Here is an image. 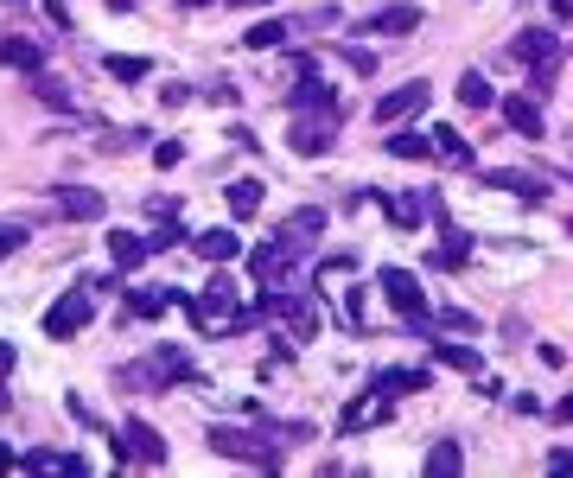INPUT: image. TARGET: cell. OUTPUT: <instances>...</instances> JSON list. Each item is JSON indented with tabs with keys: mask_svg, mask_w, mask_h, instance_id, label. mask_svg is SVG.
I'll return each instance as SVG.
<instances>
[{
	"mask_svg": "<svg viewBox=\"0 0 573 478\" xmlns=\"http://www.w3.org/2000/svg\"><path fill=\"white\" fill-rule=\"evenodd\" d=\"M389 217L402 230H414V224H421V198H389Z\"/></svg>",
	"mask_w": 573,
	"mask_h": 478,
	"instance_id": "836d02e7",
	"label": "cell"
},
{
	"mask_svg": "<svg viewBox=\"0 0 573 478\" xmlns=\"http://www.w3.org/2000/svg\"><path fill=\"white\" fill-rule=\"evenodd\" d=\"M32 96L39 102H51V109H71V90H64V77H51V71H32Z\"/></svg>",
	"mask_w": 573,
	"mask_h": 478,
	"instance_id": "484cf974",
	"label": "cell"
},
{
	"mask_svg": "<svg viewBox=\"0 0 573 478\" xmlns=\"http://www.w3.org/2000/svg\"><path fill=\"white\" fill-rule=\"evenodd\" d=\"M147 71H153L147 58H109V77H121V83H141Z\"/></svg>",
	"mask_w": 573,
	"mask_h": 478,
	"instance_id": "d6a6232c",
	"label": "cell"
},
{
	"mask_svg": "<svg viewBox=\"0 0 573 478\" xmlns=\"http://www.w3.org/2000/svg\"><path fill=\"white\" fill-rule=\"evenodd\" d=\"M554 421H573V396H561V402H554Z\"/></svg>",
	"mask_w": 573,
	"mask_h": 478,
	"instance_id": "ab89813d",
	"label": "cell"
},
{
	"mask_svg": "<svg viewBox=\"0 0 573 478\" xmlns=\"http://www.w3.org/2000/svg\"><path fill=\"white\" fill-rule=\"evenodd\" d=\"M293 32H300V20H262V26L249 32V45H255V51H274V45H287Z\"/></svg>",
	"mask_w": 573,
	"mask_h": 478,
	"instance_id": "d4e9b609",
	"label": "cell"
},
{
	"mask_svg": "<svg viewBox=\"0 0 573 478\" xmlns=\"http://www.w3.org/2000/svg\"><path fill=\"white\" fill-rule=\"evenodd\" d=\"M382 294H389V306H395V313H408V326H414V332H433V319H427V300H421V281H414L408 268H389V275H382Z\"/></svg>",
	"mask_w": 573,
	"mask_h": 478,
	"instance_id": "3957f363",
	"label": "cell"
},
{
	"mask_svg": "<svg viewBox=\"0 0 573 478\" xmlns=\"http://www.w3.org/2000/svg\"><path fill=\"white\" fill-rule=\"evenodd\" d=\"M191 249H198L211 268H223V262H236V255H242V236L236 230H198V236H191Z\"/></svg>",
	"mask_w": 573,
	"mask_h": 478,
	"instance_id": "8fae6325",
	"label": "cell"
},
{
	"mask_svg": "<svg viewBox=\"0 0 573 478\" xmlns=\"http://www.w3.org/2000/svg\"><path fill=\"white\" fill-rule=\"evenodd\" d=\"M287 109H293V115H306V109H319V115H338V122H344V96H338V90H325V83H319V77H300V83H293V96H287Z\"/></svg>",
	"mask_w": 573,
	"mask_h": 478,
	"instance_id": "ba28073f",
	"label": "cell"
},
{
	"mask_svg": "<svg viewBox=\"0 0 573 478\" xmlns=\"http://www.w3.org/2000/svg\"><path fill=\"white\" fill-rule=\"evenodd\" d=\"M211 447L223 459H249V466H281V447L287 440H262V434H249V428H211Z\"/></svg>",
	"mask_w": 573,
	"mask_h": 478,
	"instance_id": "7a4b0ae2",
	"label": "cell"
},
{
	"mask_svg": "<svg viewBox=\"0 0 573 478\" xmlns=\"http://www.w3.org/2000/svg\"><path fill=\"white\" fill-rule=\"evenodd\" d=\"M172 377H191L179 345H160V351L147 357V364H134V389H160V383H172Z\"/></svg>",
	"mask_w": 573,
	"mask_h": 478,
	"instance_id": "5b68a950",
	"label": "cell"
},
{
	"mask_svg": "<svg viewBox=\"0 0 573 478\" xmlns=\"http://www.w3.org/2000/svg\"><path fill=\"white\" fill-rule=\"evenodd\" d=\"M179 306H185V319H191L198 332H223V326H236V281L217 275L204 300H179Z\"/></svg>",
	"mask_w": 573,
	"mask_h": 478,
	"instance_id": "6da1fadb",
	"label": "cell"
},
{
	"mask_svg": "<svg viewBox=\"0 0 573 478\" xmlns=\"http://www.w3.org/2000/svg\"><path fill=\"white\" fill-rule=\"evenodd\" d=\"M370 421H389V396H382V389H370V396H357L351 408H344V434L370 428Z\"/></svg>",
	"mask_w": 573,
	"mask_h": 478,
	"instance_id": "4fadbf2b",
	"label": "cell"
},
{
	"mask_svg": "<svg viewBox=\"0 0 573 478\" xmlns=\"http://www.w3.org/2000/svg\"><path fill=\"white\" fill-rule=\"evenodd\" d=\"M516 58H523V64H554V58H561V32H548V26L523 32V39H516Z\"/></svg>",
	"mask_w": 573,
	"mask_h": 478,
	"instance_id": "7c38bea8",
	"label": "cell"
},
{
	"mask_svg": "<svg viewBox=\"0 0 573 478\" xmlns=\"http://www.w3.org/2000/svg\"><path fill=\"white\" fill-rule=\"evenodd\" d=\"M319 230H325V211H319V204H306V211H293L287 224H281V236H287V243H300V249H306Z\"/></svg>",
	"mask_w": 573,
	"mask_h": 478,
	"instance_id": "e0dca14e",
	"label": "cell"
},
{
	"mask_svg": "<svg viewBox=\"0 0 573 478\" xmlns=\"http://www.w3.org/2000/svg\"><path fill=\"white\" fill-rule=\"evenodd\" d=\"M433 153H440L446 166H472V141H465L459 128H440V134H433Z\"/></svg>",
	"mask_w": 573,
	"mask_h": 478,
	"instance_id": "7402d4cb",
	"label": "cell"
},
{
	"mask_svg": "<svg viewBox=\"0 0 573 478\" xmlns=\"http://www.w3.org/2000/svg\"><path fill=\"white\" fill-rule=\"evenodd\" d=\"M179 160H185L179 141H160V147H153V166H160V173H166V166H179Z\"/></svg>",
	"mask_w": 573,
	"mask_h": 478,
	"instance_id": "d590c367",
	"label": "cell"
},
{
	"mask_svg": "<svg viewBox=\"0 0 573 478\" xmlns=\"http://www.w3.org/2000/svg\"><path fill=\"white\" fill-rule=\"evenodd\" d=\"M376 389H382V396H408V389H427V370H382Z\"/></svg>",
	"mask_w": 573,
	"mask_h": 478,
	"instance_id": "4316f807",
	"label": "cell"
},
{
	"mask_svg": "<svg viewBox=\"0 0 573 478\" xmlns=\"http://www.w3.org/2000/svg\"><path fill=\"white\" fill-rule=\"evenodd\" d=\"M389 153H395V160H427L433 141H427V134H389Z\"/></svg>",
	"mask_w": 573,
	"mask_h": 478,
	"instance_id": "f546056e",
	"label": "cell"
},
{
	"mask_svg": "<svg viewBox=\"0 0 573 478\" xmlns=\"http://www.w3.org/2000/svg\"><path fill=\"white\" fill-rule=\"evenodd\" d=\"M115 453L121 459H147V466H166V440L147 428V421H128V428L115 434Z\"/></svg>",
	"mask_w": 573,
	"mask_h": 478,
	"instance_id": "8992f818",
	"label": "cell"
},
{
	"mask_svg": "<svg viewBox=\"0 0 573 478\" xmlns=\"http://www.w3.org/2000/svg\"><path fill=\"white\" fill-rule=\"evenodd\" d=\"M459 102H465V109H491V83H484V71L459 77Z\"/></svg>",
	"mask_w": 573,
	"mask_h": 478,
	"instance_id": "f1b7e54d",
	"label": "cell"
},
{
	"mask_svg": "<svg viewBox=\"0 0 573 478\" xmlns=\"http://www.w3.org/2000/svg\"><path fill=\"white\" fill-rule=\"evenodd\" d=\"M90 313H96V300H90V281H83V287H71V294L45 313V338H77L83 326H90Z\"/></svg>",
	"mask_w": 573,
	"mask_h": 478,
	"instance_id": "277c9868",
	"label": "cell"
},
{
	"mask_svg": "<svg viewBox=\"0 0 573 478\" xmlns=\"http://www.w3.org/2000/svg\"><path fill=\"white\" fill-rule=\"evenodd\" d=\"M7 466H13V453H7V447H0V472H7Z\"/></svg>",
	"mask_w": 573,
	"mask_h": 478,
	"instance_id": "7bdbcfd3",
	"label": "cell"
},
{
	"mask_svg": "<svg viewBox=\"0 0 573 478\" xmlns=\"http://www.w3.org/2000/svg\"><path fill=\"white\" fill-rule=\"evenodd\" d=\"M58 204H64V217H102V192H90V185H64Z\"/></svg>",
	"mask_w": 573,
	"mask_h": 478,
	"instance_id": "ffe728a7",
	"label": "cell"
},
{
	"mask_svg": "<svg viewBox=\"0 0 573 478\" xmlns=\"http://www.w3.org/2000/svg\"><path fill=\"white\" fill-rule=\"evenodd\" d=\"M109 249H115V262H121V268H141L147 255H153V249H147V236H134V230H115V236H109Z\"/></svg>",
	"mask_w": 573,
	"mask_h": 478,
	"instance_id": "cb8c5ba5",
	"label": "cell"
},
{
	"mask_svg": "<svg viewBox=\"0 0 573 478\" xmlns=\"http://www.w3.org/2000/svg\"><path fill=\"white\" fill-rule=\"evenodd\" d=\"M459 466H465L459 440H433V447H427V466H421V472H427V478H453Z\"/></svg>",
	"mask_w": 573,
	"mask_h": 478,
	"instance_id": "ac0fdd59",
	"label": "cell"
},
{
	"mask_svg": "<svg viewBox=\"0 0 573 478\" xmlns=\"http://www.w3.org/2000/svg\"><path fill=\"white\" fill-rule=\"evenodd\" d=\"M268 313H274V319H287V326L300 332V338L319 332V313H312V300H300V294H268Z\"/></svg>",
	"mask_w": 573,
	"mask_h": 478,
	"instance_id": "9c48e42d",
	"label": "cell"
},
{
	"mask_svg": "<svg viewBox=\"0 0 573 478\" xmlns=\"http://www.w3.org/2000/svg\"><path fill=\"white\" fill-rule=\"evenodd\" d=\"M230 7H262V0H230Z\"/></svg>",
	"mask_w": 573,
	"mask_h": 478,
	"instance_id": "ee69618b",
	"label": "cell"
},
{
	"mask_svg": "<svg viewBox=\"0 0 573 478\" xmlns=\"http://www.w3.org/2000/svg\"><path fill=\"white\" fill-rule=\"evenodd\" d=\"M433 357H440L446 370H465V377H478V351H472V345H440V338H433Z\"/></svg>",
	"mask_w": 573,
	"mask_h": 478,
	"instance_id": "83f0119b",
	"label": "cell"
},
{
	"mask_svg": "<svg viewBox=\"0 0 573 478\" xmlns=\"http://www.w3.org/2000/svg\"><path fill=\"white\" fill-rule=\"evenodd\" d=\"M0 58H7L13 71H26V77H32V71H45V51L32 45V39H7V45H0Z\"/></svg>",
	"mask_w": 573,
	"mask_h": 478,
	"instance_id": "44dd1931",
	"label": "cell"
},
{
	"mask_svg": "<svg viewBox=\"0 0 573 478\" xmlns=\"http://www.w3.org/2000/svg\"><path fill=\"white\" fill-rule=\"evenodd\" d=\"M166 313V294H128V319H160Z\"/></svg>",
	"mask_w": 573,
	"mask_h": 478,
	"instance_id": "1f68e13d",
	"label": "cell"
},
{
	"mask_svg": "<svg viewBox=\"0 0 573 478\" xmlns=\"http://www.w3.org/2000/svg\"><path fill=\"white\" fill-rule=\"evenodd\" d=\"M0 408H13V396H7V377H0Z\"/></svg>",
	"mask_w": 573,
	"mask_h": 478,
	"instance_id": "b9f144b4",
	"label": "cell"
},
{
	"mask_svg": "<svg viewBox=\"0 0 573 478\" xmlns=\"http://www.w3.org/2000/svg\"><path fill=\"white\" fill-rule=\"evenodd\" d=\"M7 370H13V345H7V338H0V377H7Z\"/></svg>",
	"mask_w": 573,
	"mask_h": 478,
	"instance_id": "60d3db41",
	"label": "cell"
},
{
	"mask_svg": "<svg viewBox=\"0 0 573 478\" xmlns=\"http://www.w3.org/2000/svg\"><path fill=\"white\" fill-rule=\"evenodd\" d=\"M465 255H472V236H465V230H459V236H453V243H446V249H433V255H427V262H433V268H465Z\"/></svg>",
	"mask_w": 573,
	"mask_h": 478,
	"instance_id": "4dcf8cb0",
	"label": "cell"
},
{
	"mask_svg": "<svg viewBox=\"0 0 573 478\" xmlns=\"http://www.w3.org/2000/svg\"><path fill=\"white\" fill-rule=\"evenodd\" d=\"M484 185H503V192H516L523 204H542L548 198V179H535V173H491Z\"/></svg>",
	"mask_w": 573,
	"mask_h": 478,
	"instance_id": "2e32d148",
	"label": "cell"
},
{
	"mask_svg": "<svg viewBox=\"0 0 573 478\" xmlns=\"http://www.w3.org/2000/svg\"><path fill=\"white\" fill-rule=\"evenodd\" d=\"M344 64H351V71H376V58H370L363 45H351V51H344Z\"/></svg>",
	"mask_w": 573,
	"mask_h": 478,
	"instance_id": "74e56055",
	"label": "cell"
},
{
	"mask_svg": "<svg viewBox=\"0 0 573 478\" xmlns=\"http://www.w3.org/2000/svg\"><path fill=\"white\" fill-rule=\"evenodd\" d=\"M179 7H211V0H179Z\"/></svg>",
	"mask_w": 573,
	"mask_h": 478,
	"instance_id": "f6af8a7d",
	"label": "cell"
},
{
	"mask_svg": "<svg viewBox=\"0 0 573 478\" xmlns=\"http://www.w3.org/2000/svg\"><path fill=\"white\" fill-rule=\"evenodd\" d=\"M548 472H573V447H554L548 453Z\"/></svg>",
	"mask_w": 573,
	"mask_h": 478,
	"instance_id": "f35d334b",
	"label": "cell"
},
{
	"mask_svg": "<svg viewBox=\"0 0 573 478\" xmlns=\"http://www.w3.org/2000/svg\"><path fill=\"white\" fill-rule=\"evenodd\" d=\"M20 243H26V230H20V224H0V262H7V255L20 249Z\"/></svg>",
	"mask_w": 573,
	"mask_h": 478,
	"instance_id": "8d00e7d4",
	"label": "cell"
},
{
	"mask_svg": "<svg viewBox=\"0 0 573 478\" xmlns=\"http://www.w3.org/2000/svg\"><path fill=\"white\" fill-rule=\"evenodd\" d=\"M179 243H185V230H179V224H160V230L147 236V249H179Z\"/></svg>",
	"mask_w": 573,
	"mask_h": 478,
	"instance_id": "e575fe53",
	"label": "cell"
},
{
	"mask_svg": "<svg viewBox=\"0 0 573 478\" xmlns=\"http://www.w3.org/2000/svg\"><path fill=\"white\" fill-rule=\"evenodd\" d=\"M20 466H26V472H64V478H83V472H90V466L71 459V453H26Z\"/></svg>",
	"mask_w": 573,
	"mask_h": 478,
	"instance_id": "d6986e66",
	"label": "cell"
},
{
	"mask_svg": "<svg viewBox=\"0 0 573 478\" xmlns=\"http://www.w3.org/2000/svg\"><path fill=\"white\" fill-rule=\"evenodd\" d=\"M332 128H338V122H332ZM332 128H325V122H293V134H287V141H293V153L319 160V153L332 147Z\"/></svg>",
	"mask_w": 573,
	"mask_h": 478,
	"instance_id": "9a60e30c",
	"label": "cell"
},
{
	"mask_svg": "<svg viewBox=\"0 0 573 478\" xmlns=\"http://www.w3.org/2000/svg\"><path fill=\"white\" fill-rule=\"evenodd\" d=\"M567 236H573V217H567Z\"/></svg>",
	"mask_w": 573,
	"mask_h": 478,
	"instance_id": "bcb514c9",
	"label": "cell"
},
{
	"mask_svg": "<svg viewBox=\"0 0 573 478\" xmlns=\"http://www.w3.org/2000/svg\"><path fill=\"white\" fill-rule=\"evenodd\" d=\"M503 122L529 141H542V96H503Z\"/></svg>",
	"mask_w": 573,
	"mask_h": 478,
	"instance_id": "30bf717a",
	"label": "cell"
},
{
	"mask_svg": "<svg viewBox=\"0 0 573 478\" xmlns=\"http://www.w3.org/2000/svg\"><path fill=\"white\" fill-rule=\"evenodd\" d=\"M223 198H230V217H255L262 211V179H236Z\"/></svg>",
	"mask_w": 573,
	"mask_h": 478,
	"instance_id": "603a6c76",
	"label": "cell"
},
{
	"mask_svg": "<svg viewBox=\"0 0 573 478\" xmlns=\"http://www.w3.org/2000/svg\"><path fill=\"white\" fill-rule=\"evenodd\" d=\"M427 83H402V90H389V96H376V122L382 128H395V122H408L414 109H427Z\"/></svg>",
	"mask_w": 573,
	"mask_h": 478,
	"instance_id": "52a82bcc",
	"label": "cell"
},
{
	"mask_svg": "<svg viewBox=\"0 0 573 478\" xmlns=\"http://www.w3.org/2000/svg\"><path fill=\"white\" fill-rule=\"evenodd\" d=\"M414 26H421V7H408V0L402 7H382L370 20V32H382V39H402V32H414Z\"/></svg>",
	"mask_w": 573,
	"mask_h": 478,
	"instance_id": "5bb4252c",
	"label": "cell"
}]
</instances>
